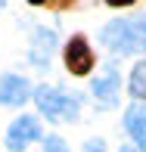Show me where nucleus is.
<instances>
[{"label":"nucleus","instance_id":"nucleus-1","mask_svg":"<svg viewBox=\"0 0 146 152\" xmlns=\"http://www.w3.org/2000/svg\"><path fill=\"white\" fill-rule=\"evenodd\" d=\"M103 44L118 56H137L146 53V19L128 22V19H115L103 28Z\"/></svg>","mask_w":146,"mask_h":152},{"label":"nucleus","instance_id":"nucleus-2","mask_svg":"<svg viewBox=\"0 0 146 152\" xmlns=\"http://www.w3.org/2000/svg\"><path fill=\"white\" fill-rule=\"evenodd\" d=\"M34 102H37V112L44 118H50L53 124L59 121H75L81 112V99L72 93H65L62 87H37L34 90Z\"/></svg>","mask_w":146,"mask_h":152},{"label":"nucleus","instance_id":"nucleus-3","mask_svg":"<svg viewBox=\"0 0 146 152\" xmlns=\"http://www.w3.org/2000/svg\"><path fill=\"white\" fill-rule=\"evenodd\" d=\"M62 62H65L68 75H75V78H84V75L93 72L96 56H93V47H90V40L84 37V34H72V37L65 40Z\"/></svg>","mask_w":146,"mask_h":152},{"label":"nucleus","instance_id":"nucleus-4","mask_svg":"<svg viewBox=\"0 0 146 152\" xmlns=\"http://www.w3.org/2000/svg\"><path fill=\"white\" fill-rule=\"evenodd\" d=\"M37 140H44V130H40L37 115H19V118L10 124L3 143H6L10 152H25L31 143H37Z\"/></svg>","mask_w":146,"mask_h":152},{"label":"nucleus","instance_id":"nucleus-5","mask_svg":"<svg viewBox=\"0 0 146 152\" xmlns=\"http://www.w3.org/2000/svg\"><path fill=\"white\" fill-rule=\"evenodd\" d=\"M34 87L28 78H22V75H0V106L6 109H16V106H25V102L31 99Z\"/></svg>","mask_w":146,"mask_h":152},{"label":"nucleus","instance_id":"nucleus-6","mask_svg":"<svg viewBox=\"0 0 146 152\" xmlns=\"http://www.w3.org/2000/svg\"><path fill=\"white\" fill-rule=\"evenodd\" d=\"M90 90H93V99L100 102V106L115 109V106H118V93H121V75H118V68L109 65L106 75H100V78L93 81Z\"/></svg>","mask_w":146,"mask_h":152},{"label":"nucleus","instance_id":"nucleus-7","mask_svg":"<svg viewBox=\"0 0 146 152\" xmlns=\"http://www.w3.org/2000/svg\"><path fill=\"white\" fill-rule=\"evenodd\" d=\"M124 130L131 134L134 146L140 152H146V106H143V99L134 102V106L124 112Z\"/></svg>","mask_w":146,"mask_h":152},{"label":"nucleus","instance_id":"nucleus-8","mask_svg":"<svg viewBox=\"0 0 146 152\" xmlns=\"http://www.w3.org/2000/svg\"><path fill=\"white\" fill-rule=\"evenodd\" d=\"M53 47H56V34L47 31V28H37V31H34V40H31V62L37 68H47Z\"/></svg>","mask_w":146,"mask_h":152},{"label":"nucleus","instance_id":"nucleus-9","mask_svg":"<svg viewBox=\"0 0 146 152\" xmlns=\"http://www.w3.org/2000/svg\"><path fill=\"white\" fill-rule=\"evenodd\" d=\"M128 87H131V96H134V99H143V102H146V59L134 65Z\"/></svg>","mask_w":146,"mask_h":152},{"label":"nucleus","instance_id":"nucleus-10","mask_svg":"<svg viewBox=\"0 0 146 152\" xmlns=\"http://www.w3.org/2000/svg\"><path fill=\"white\" fill-rule=\"evenodd\" d=\"M44 152H72V149H68V143L62 137L50 134V137H44Z\"/></svg>","mask_w":146,"mask_h":152},{"label":"nucleus","instance_id":"nucleus-11","mask_svg":"<svg viewBox=\"0 0 146 152\" xmlns=\"http://www.w3.org/2000/svg\"><path fill=\"white\" fill-rule=\"evenodd\" d=\"M84 152H106V146H103V140H90L84 146Z\"/></svg>","mask_w":146,"mask_h":152},{"label":"nucleus","instance_id":"nucleus-12","mask_svg":"<svg viewBox=\"0 0 146 152\" xmlns=\"http://www.w3.org/2000/svg\"><path fill=\"white\" fill-rule=\"evenodd\" d=\"M28 3L31 6H44V3H62V6H65V3H72V0H28Z\"/></svg>","mask_w":146,"mask_h":152},{"label":"nucleus","instance_id":"nucleus-13","mask_svg":"<svg viewBox=\"0 0 146 152\" xmlns=\"http://www.w3.org/2000/svg\"><path fill=\"white\" fill-rule=\"evenodd\" d=\"M109 6H115V10H121V6H131V3H137V0H106Z\"/></svg>","mask_w":146,"mask_h":152},{"label":"nucleus","instance_id":"nucleus-14","mask_svg":"<svg viewBox=\"0 0 146 152\" xmlns=\"http://www.w3.org/2000/svg\"><path fill=\"white\" fill-rule=\"evenodd\" d=\"M118 152H134V149H131V146H121V149H118Z\"/></svg>","mask_w":146,"mask_h":152},{"label":"nucleus","instance_id":"nucleus-15","mask_svg":"<svg viewBox=\"0 0 146 152\" xmlns=\"http://www.w3.org/2000/svg\"><path fill=\"white\" fill-rule=\"evenodd\" d=\"M0 6H6V0H0Z\"/></svg>","mask_w":146,"mask_h":152}]
</instances>
